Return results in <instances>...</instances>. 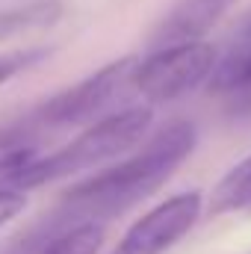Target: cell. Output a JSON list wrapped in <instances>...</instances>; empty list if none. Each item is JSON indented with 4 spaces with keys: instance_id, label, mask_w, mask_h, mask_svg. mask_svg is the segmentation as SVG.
I'll list each match as a JSON object with an SVG mask.
<instances>
[{
    "instance_id": "obj_3",
    "label": "cell",
    "mask_w": 251,
    "mask_h": 254,
    "mask_svg": "<svg viewBox=\"0 0 251 254\" xmlns=\"http://www.w3.org/2000/svg\"><path fill=\"white\" fill-rule=\"evenodd\" d=\"M216 63H219V48L210 45L207 39L160 45L154 54L136 57L130 83L133 92L142 95L151 107L169 104L207 83Z\"/></svg>"
},
{
    "instance_id": "obj_10",
    "label": "cell",
    "mask_w": 251,
    "mask_h": 254,
    "mask_svg": "<svg viewBox=\"0 0 251 254\" xmlns=\"http://www.w3.org/2000/svg\"><path fill=\"white\" fill-rule=\"evenodd\" d=\"M51 57V48H18V51H6L0 54V86H6L12 77L30 71L33 65Z\"/></svg>"
},
{
    "instance_id": "obj_6",
    "label": "cell",
    "mask_w": 251,
    "mask_h": 254,
    "mask_svg": "<svg viewBox=\"0 0 251 254\" xmlns=\"http://www.w3.org/2000/svg\"><path fill=\"white\" fill-rule=\"evenodd\" d=\"M210 92L225 98L234 113H251V42L231 45L210 74Z\"/></svg>"
},
{
    "instance_id": "obj_9",
    "label": "cell",
    "mask_w": 251,
    "mask_h": 254,
    "mask_svg": "<svg viewBox=\"0 0 251 254\" xmlns=\"http://www.w3.org/2000/svg\"><path fill=\"white\" fill-rule=\"evenodd\" d=\"M104 225L101 222H83L63 234H57L51 243H45L36 254H98L104 246Z\"/></svg>"
},
{
    "instance_id": "obj_2",
    "label": "cell",
    "mask_w": 251,
    "mask_h": 254,
    "mask_svg": "<svg viewBox=\"0 0 251 254\" xmlns=\"http://www.w3.org/2000/svg\"><path fill=\"white\" fill-rule=\"evenodd\" d=\"M154 125V107L151 104H136L125 110H113L95 122H89L83 133H77L68 145L39 154L30 166H24L6 187L21 192L48 187L54 181H65L74 175H83L89 169H101L127 151H133Z\"/></svg>"
},
{
    "instance_id": "obj_4",
    "label": "cell",
    "mask_w": 251,
    "mask_h": 254,
    "mask_svg": "<svg viewBox=\"0 0 251 254\" xmlns=\"http://www.w3.org/2000/svg\"><path fill=\"white\" fill-rule=\"evenodd\" d=\"M204 213V195L198 190L178 192L160 204H154L148 213H142L110 254H166L175 243H181L195 222Z\"/></svg>"
},
{
    "instance_id": "obj_5",
    "label": "cell",
    "mask_w": 251,
    "mask_h": 254,
    "mask_svg": "<svg viewBox=\"0 0 251 254\" xmlns=\"http://www.w3.org/2000/svg\"><path fill=\"white\" fill-rule=\"evenodd\" d=\"M231 3L234 0H181L154 30V45L160 48V45L204 39L219 24V18L228 12Z\"/></svg>"
},
{
    "instance_id": "obj_8",
    "label": "cell",
    "mask_w": 251,
    "mask_h": 254,
    "mask_svg": "<svg viewBox=\"0 0 251 254\" xmlns=\"http://www.w3.org/2000/svg\"><path fill=\"white\" fill-rule=\"evenodd\" d=\"M207 213L210 216L251 213V154L219 178V184L207 198Z\"/></svg>"
},
{
    "instance_id": "obj_11",
    "label": "cell",
    "mask_w": 251,
    "mask_h": 254,
    "mask_svg": "<svg viewBox=\"0 0 251 254\" xmlns=\"http://www.w3.org/2000/svg\"><path fill=\"white\" fill-rule=\"evenodd\" d=\"M24 207H27V192L12 190V187H0V225L21 216Z\"/></svg>"
},
{
    "instance_id": "obj_1",
    "label": "cell",
    "mask_w": 251,
    "mask_h": 254,
    "mask_svg": "<svg viewBox=\"0 0 251 254\" xmlns=\"http://www.w3.org/2000/svg\"><path fill=\"white\" fill-rule=\"evenodd\" d=\"M198 130L192 122H169L154 136L139 142L133 154H125L95 172L86 181L71 184L60 195V201L45 210L30 228L15 234L0 254H36L45 243L83 222H107L127 213L151 192H157L172 172L195 151Z\"/></svg>"
},
{
    "instance_id": "obj_7",
    "label": "cell",
    "mask_w": 251,
    "mask_h": 254,
    "mask_svg": "<svg viewBox=\"0 0 251 254\" xmlns=\"http://www.w3.org/2000/svg\"><path fill=\"white\" fill-rule=\"evenodd\" d=\"M60 18H63L60 0H39V3H27V6L0 9V45L21 39V36L45 33V30L57 27Z\"/></svg>"
}]
</instances>
